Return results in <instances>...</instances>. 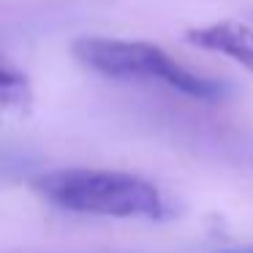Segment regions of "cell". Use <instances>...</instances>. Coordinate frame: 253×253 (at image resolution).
Returning a JSON list of instances; mask_svg holds the SVG:
<instances>
[{"instance_id": "obj_1", "label": "cell", "mask_w": 253, "mask_h": 253, "mask_svg": "<svg viewBox=\"0 0 253 253\" xmlns=\"http://www.w3.org/2000/svg\"><path fill=\"white\" fill-rule=\"evenodd\" d=\"M33 188L52 207L101 218L164 220L171 202L153 180L128 171L106 169H57L36 177Z\"/></svg>"}, {"instance_id": "obj_2", "label": "cell", "mask_w": 253, "mask_h": 253, "mask_svg": "<svg viewBox=\"0 0 253 253\" xmlns=\"http://www.w3.org/2000/svg\"><path fill=\"white\" fill-rule=\"evenodd\" d=\"M74 57L82 66L98 71L112 79H142V82H161L174 93L188 95L193 101L215 104L229 95V84L223 79H210L191 71L188 66L169 57L161 46L147 41H123L84 36L74 41Z\"/></svg>"}, {"instance_id": "obj_3", "label": "cell", "mask_w": 253, "mask_h": 253, "mask_svg": "<svg viewBox=\"0 0 253 253\" xmlns=\"http://www.w3.org/2000/svg\"><path fill=\"white\" fill-rule=\"evenodd\" d=\"M185 41L199 46V49L229 57L237 66L248 68L253 74V28H248V25H240V22L202 25V28L188 30Z\"/></svg>"}, {"instance_id": "obj_4", "label": "cell", "mask_w": 253, "mask_h": 253, "mask_svg": "<svg viewBox=\"0 0 253 253\" xmlns=\"http://www.w3.org/2000/svg\"><path fill=\"white\" fill-rule=\"evenodd\" d=\"M0 106L6 115L14 117H28L33 109V84L28 74L8 57H3L0 63Z\"/></svg>"}, {"instance_id": "obj_5", "label": "cell", "mask_w": 253, "mask_h": 253, "mask_svg": "<svg viewBox=\"0 0 253 253\" xmlns=\"http://www.w3.org/2000/svg\"><path fill=\"white\" fill-rule=\"evenodd\" d=\"M220 253H253V245H234L229 251H220Z\"/></svg>"}]
</instances>
